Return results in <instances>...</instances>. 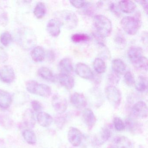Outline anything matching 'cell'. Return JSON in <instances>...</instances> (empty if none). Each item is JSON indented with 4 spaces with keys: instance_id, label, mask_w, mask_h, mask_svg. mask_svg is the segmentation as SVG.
Here are the masks:
<instances>
[{
    "instance_id": "obj_1",
    "label": "cell",
    "mask_w": 148,
    "mask_h": 148,
    "mask_svg": "<svg viewBox=\"0 0 148 148\" xmlns=\"http://www.w3.org/2000/svg\"><path fill=\"white\" fill-rule=\"evenodd\" d=\"M17 36V40L19 44L25 50L33 49L37 44L36 35L30 28H22L18 33Z\"/></svg>"
},
{
    "instance_id": "obj_2",
    "label": "cell",
    "mask_w": 148,
    "mask_h": 148,
    "mask_svg": "<svg viewBox=\"0 0 148 148\" xmlns=\"http://www.w3.org/2000/svg\"><path fill=\"white\" fill-rule=\"evenodd\" d=\"M93 25L97 34L103 38L109 37L112 31L110 20L103 15H97L93 18Z\"/></svg>"
},
{
    "instance_id": "obj_3",
    "label": "cell",
    "mask_w": 148,
    "mask_h": 148,
    "mask_svg": "<svg viewBox=\"0 0 148 148\" xmlns=\"http://www.w3.org/2000/svg\"><path fill=\"white\" fill-rule=\"evenodd\" d=\"M57 19L61 25L67 30H72L77 27L78 24V18L73 12L70 10H63L58 13Z\"/></svg>"
},
{
    "instance_id": "obj_4",
    "label": "cell",
    "mask_w": 148,
    "mask_h": 148,
    "mask_svg": "<svg viewBox=\"0 0 148 148\" xmlns=\"http://www.w3.org/2000/svg\"><path fill=\"white\" fill-rule=\"evenodd\" d=\"M26 87L30 93L44 97H48L52 93L51 89L50 86L45 84H39L35 80L27 81Z\"/></svg>"
},
{
    "instance_id": "obj_5",
    "label": "cell",
    "mask_w": 148,
    "mask_h": 148,
    "mask_svg": "<svg viewBox=\"0 0 148 148\" xmlns=\"http://www.w3.org/2000/svg\"><path fill=\"white\" fill-rule=\"evenodd\" d=\"M121 26L127 34L134 35L141 26V22L138 18L132 16L124 17L121 21Z\"/></svg>"
},
{
    "instance_id": "obj_6",
    "label": "cell",
    "mask_w": 148,
    "mask_h": 148,
    "mask_svg": "<svg viewBox=\"0 0 148 148\" xmlns=\"http://www.w3.org/2000/svg\"><path fill=\"white\" fill-rule=\"evenodd\" d=\"M105 93L107 99L114 108H118L122 100L120 90L114 86L110 85L106 87Z\"/></svg>"
},
{
    "instance_id": "obj_7",
    "label": "cell",
    "mask_w": 148,
    "mask_h": 148,
    "mask_svg": "<svg viewBox=\"0 0 148 148\" xmlns=\"http://www.w3.org/2000/svg\"><path fill=\"white\" fill-rule=\"evenodd\" d=\"M132 112L133 116L136 118H146L148 116L147 105L143 101H138L133 106Z\"/></svg>"
},
{
    "instance_id": "obj_8",
    "label": "cell",
    "mask_w": 148,
    "mask_h": 148,
    "mask_svg": "<svg viewBox=\"0 0 148 148\" xmlns=\"http://www.w3.org/2000/svg\"><path fill=\"white\" fill-rule=\"evenodd\" d=\"M15 79V72L12 66H4L0 69V79L2 82L6 84H11L14 81Z\"/></svg>"
},
{
    "instance_id": "obj_9",
    "label": "cell",
    "mask_w": 148,
    "mask_h": 148,
    "mask_svg": "<svg viewBox=\"0 0 148 148\" xmlns=\"http://www.w3.org/2000/svg\"><path fill=\"white\" fill-rule=\"evenodd\" d=\"M52 105L54 110L59 114H62L66 111L68 106L67 101L64 98L55 95L52 99Z\"/></svg>"
},
{
    "instance_id": "obj_10",
    "label": "cell",
    "mask_w": 148,
    "mask_h": 148,
    "mask_svg": "<svg viewBox=\"0 0 148 148\" xmlns=\"http://www.w3.org/2000/svg\"><path fill=\"white\" fill-rule=\"evenodd\" d=\"M68 141L74 147L79 146L82 143V135L81 132L75 127H71L67 135Z\"/></svg>"
},
{
    "instance_id": "obj_11",
    "label": "cell",
    "mask_w": 148,
    "mask_h": 148,
    "mask_svg": "<svg viewBox=\"0 0 148 148\" xmlns=\"http://www.w3.org/2000/svg\"><path fill=\"white\" fill-rule=\"evenodd\" d=\"M70 101L72 105L79 110L84 109L87 105L85 97L84 94L79 92H74L71 94Z\"/></svg>"
},
{
    "instance_id": "obj_12",
    "label": "cell",
    "mask_w": 148,
    "mask_h": 148,
    "mask_svg": "<svg viewBox=\"0 0 148 148\" xmlns=\"http://www.w3.org/2000/svg\"><path fill=\"white\" fill-rule=\"evenodd\" d=\"M128 58L130 61L134 64L138 65L143 56V51L142 48L138 47L132 46L130 47L127 52Z\"/></svg>"
},
{
    "instance_id": "obj_13",
    "label": "cell",
    "mask_w": 148,
    "mask_h": 148,
    "mask_svg": "<svg viewBox=\"0 0 148 148\" xmlns=\"http://www.w3.org/2000/svg\"><path fill=\"white\" fill-rule=\"evenodd\" d=\"M77 74L82 78L91 79L93 77V73L90 67L84 63H79L76 66Z\"/></svg>"
},
{
    "instance_id": "obj_14",
    "label": "cell",
    "mask_w": 148,
    "mask_h": 148,
    "mask_svg": "<svg viewBox=\"0 0 148 148\" xmlns=\"http://www.w3.org/2000/svg\"><path fill=\"white\" fill-rule=\"evenodd\" d=\"M61 24L56 18L51 19L48 21L47 25V30L50 35L57 38L61 32Z\"/></svg>"
},
{
    "instance_id": "obj_15",
    "label": "cell",
    "mask_w": 148,
    "mask_h": 148,
    "mask_svg": "<svg viewBox=\"0 0 148 148\" xmlns=\"http://www.w3.org/2000/svg\"><path fill=\"white\" fill-rule=\"evenodd\" d=\"M82 119L84 123L89 130H91L96 123V116L93 111L90 109H85L82 115Z\"/></svg>"
},
{
    "instance_id": "obj_16",
    "label": "cell",
    "mask_w": 148,
    "mask_h": 148,
    "mask_svg": "<svg viewBox=\"0 0 148 148\" xmlns=\"http://www.w3.org/2000/svg\"><path fill=\"white\" fill-rule=\"evenodd\" d=\"M111 132L108 128H104L99 132L94 138V143L97 145H102L110 137Z\"/></svg>"
},
{
    "instance_id": "obj_17",
    "label": "cell",
    "mask_w": 148,
    "mask_h": 148,
    "mask_svg": "<svg viewBox=\"0 0 148 148\" xmlns=\"http://www.w3.org/2000/svg\"><path fill=\"white\" fill-rule=\"evenodd\" d=\"M58 79L60 84L68 90H71L74 87V79L70 74L60 73L58 76Z\"/></svg>"
},
{
    "instance_id": "obj_18",
    "label": "cell",
    "mask_w": 148,
    "mask_h": 148,
    "mask_svg": "<svg viewBox=\"0 0 148 148\" xmlns=\"http://www.w3.org/2000/svg\"><path fill=\"white\" fill-rule=\"evenodd\" d=\"M13 101L12 96L8 92L0 89V107L7 109L10 107Z\"/></svg>"
},
{
    "instance_id": "obj_19",
    "label": "cell",
    "mask_w": 148,
    "mask_h": 148,
    "mask_svg": "<svg viewBox=\"0 0 148 148\" xmlns=\"http://www.w3.org/2000/svg\"><path fill=\"white\" fill-rule=\"evenodd\" d=\"M38 123L42 127H47L50 126L53 121L52 117L47 112H40L37 116Z\"/></svg>"
},
{
    "instance_id": "obj_20",
    "label": "cell",
    "mask_w": 148,
    "mask_h": 148,
    "mask_svg": "<svg viewBox=\"0 0 148 148\" xmlns=\"http://www.w3.org/2000/svg\"><path fill=\"white\" fill-rule=\"evenodd\" d=\"M31 56L33 60L35 62H42L45 57V49L39 46L35 47L31 51Z\"/></svg>"
},
{
    "instance_id": "obj_21",
    "label": "cell",
    "mask_w": 148,
    "mask_h": 148,
    "mask_svg": "<svg viewBox=\"0 0 148 148\" xmlns=\"http://www.w3.org/2000/svg\"><path fill=\"white\" fill-rule=\"evenodd\" d=\"M119 7L123 12L130 14L135 11L136 5L135 2L131 1H121L119 2Z\"/></svg>"
},
{
    "instance_id": "obj_22",
    "label": "cell",
    "mask_w": 148,
    "mask_h": 148,
    "mask_svg": "<svg viewBox=\"0 0 148 148\" xmlns=\"http://www.w3.org/2000/svg\"><path fill=\"white\" fill-rule=\"evenodd\" d=\"M114 143L116 148H132L131 141L127 137L124 136L115 138Z\"/></svg>"
},
{
    "instance_id": "obj_23",
    "label": "cell",
    "mask_w": 148,
    "mask_h": 148,
    "mask_svg": "<svg viewBox=\"0 0 148 148\" xmlns=\"http://www.w3.org/2000/svg\"><path fill=\"white\" fill-rule=\"evenodd\" d=\"M23 121L26 126L29 129L33 128L35 126L36 120L33 112L31 109H27L23 115Z\"/></svg>"
},
{
    "instance_id": "obj_24",
    "label": "cell",
    "mask_w": 148,
    "mask_h": 148,
    "mask_svg": "<svg viewBox=\"0 0 148 148\" xmlns=\"http://www.w3.org/2000/svg\"><path fill=\"white\" fill-rule=\"evenodd\" d=\"M59 68L61 73L70 74L73 73V66L71 60L68 58H65L60 60L59 63Z\"/></svg>"
},
{
    "instance_id": "obj_25",
    "label": "cell",
    "mask_w": 148,
    "mask_h": 148,
    "mask_svg": "<svg viewBox=\"0 0 148 148\" xmlns=\"http://www.w3.org/2000/svg\"><path fill=\"white\" fill-rule=\"evenodd\" d=\"M38 74L40 77L47 81L55 82V77L49 68L45 66L40 67L38 71Z\"/></svg>"
},
{
    "instance_id": "obj_26",
    "label": "cell",
    "mask_w": 148,
    "mask_h": 148,
    "mask_svg": "<svg viewBox=\"0 0 148 148\" xmlns=\"http://www.w3.org/2000/svg\"><path fill=\"white\" fill-rule=\"evenodd\" d=\"M112 68L113 72L119 74H122L126 70L125 63L120 59L113 60L112 62Z\"/></svg>"
},
{
    "instance_id": "obj_27",
    "label": "cell",
    "mask_w": 148,
    "mask_h": 148,
    "mask_svg": "<svg viewBox=\"0 0 148 148\" xmlns=\"http://www.w3.org/2000/svg\"><path fill=\"white\" fill-rule=\"evenodd\" d=\"M125 127L131 132L134 133L141 132L142 130L141 125L137 121L131 118H128L125 121Z\"/></svg>"
},
{
    "instance_id": "obj_28",
    "label": "cell",
    "mask_w": 148,
    "mask_h": 148,
    "mask_svg": "<svg viewBox=\"0 0 148 148\" xmlns=\"http://www.w3.org/2000/svg\"><path fill=\"white\" fill-rule=\"evenodd\" d=\"M46 7L45 3L40 2L37 3L34 10V14L38 19L44 18L46 13Z\"/></svg>"
},
{
    "instance_id": "obj_29",
    "label": "cell",
    "mask_w": 148,
    "mask_h": 148,
    "mask_svg": "<svg viewBox=\"0 0 148 148\" xmlns=\"http://www.w3.org/2000/svg\"><path fill=\"white\" fill-rule=\"evenodd\" d=\"M23 137L26 142L30 145H34L37 142V137L34 132L31 130H26L23 131Z\"/></svg>"
},
{
    "instance_id": "obj_30",
    "label": "cell",
    "mask_w": 148,
    "mask_h": 148,
    "mask_svg": "<svg viewBox=\"0 0 148 148\" xmlns=\"http://www.w3.org/2000/svg\"><path fill=\"white\" fill-rule=\"evenodd\" d=\"M93 67L98 73H103L106 71V66L105 62L102 59L97 58L93 62Z\"/></svg>"
},
{
    "instance_id": "obj_31",
    "label": "cell",
    "mask_w": 148,
    "mask_h": 148,
    "mask_svg": "<svg viewBox=\"0 0 148 148\" xmlns=\"http://www.w3.org/2000/svg\"><path fill=\"white\" fill-rule=\"evenodd\" d=\"M148 88V80L147 78L140 76L138 78V81L136 84V89L138 91L145 92Z\"/></svg>"
},
{
    "instance_id": "obj_32",
    "label": "cell",
    "mask_w": 148,
    "mask_h": 148,
    "mask_svg": "<svg viewBox=\"0 0 148 148\" xmlns=\"http://www.w3.org/2000/svg\"><path fill=\"white\" fill-rule=\"evenodd\" d=\"M12 34L7 31L2 33L0 36L1 42L4 46L7 47L9 46L12 43Z\"/></svg>"
},
{
    "instance_id": "obj_33",
    "label": "cell",
    "mask_w": 148,
    "mask_h": 148,
    "mask_svg": "<svg viewBox=\"0 0 148 148\" xmlns=\"http://www.w3.org/2000/svg\"><path fill=\"white\" fill-rule=\"evenodd\" d=\"M90 37L85 34H73L71 37L73 42L76 43L86 42L90 40Z\"/></svg>"
},
{
    "instance_id": "obj_34",
    "label": "cell",
    "mask_w": 148,
    "mask_h": 148,
    "mask_svg": "<svg viewBox=\"0 0 148 148\" xmlns=\"http://www.w3.org/2000/svg\"><path fill=\"white\" fill-rule=\"evenodd\" d=\"M13 123L12 119L7 116L0 115V125L6 129L11 128Z\"/></svg>"
},
{
    "instance_id": "obj_35",
    "label": "cell",
    "mask_w": 148,
    "mask_h": 148,
    "mask_svg": "<svg viewBox=\"0 0 148 148\" xmlns=\"http://www.w3.org/2000/svg\"><path fill=\"white\" fill-rule=\"evenodd\" d=\"M113 125L118 131H122L125 129V124L123 121L118 117H115L113 119Z\"/></svg>"
},
{
    "instance_id": "obj_36",
    "label": "cell",
    "mask_w": 148,
    "mask_h": 148,
    "mask_svg": "<svg viewBox=\"0 0 148 148\" xmlns=\"http://www.w3.org/2000/svg\"><path fill=\"white\" fill-rule=\"evenodd\" d=\"M124 80L125 83L129 86H132L135 84L134 76L130 71H127L124 75Z\"/></svg>"
},
{
    "instance_id": "obj_37",
    "label": "cell",
    "mask_w": 148,
    "mask_h": 148,
    "mask_svg": "<svg viewBox=\"0 0 148 148\" xmlns=\"http://www.w3.org/2000/svg\"><path fill=\"white\" fill-rule=\"evenodd\" d=\"M120 79L119 75L112 72V73L109 76V80L110 83L113 84H117Z\"/></svg>"
},
{
    "instance_id": "obj_38",
    "label": "cell",
    "mask_w": 148,
    "mask_h": 148,
    "mask_svg": "<svg viewBox=\"0 0 148 148\" xmlns=\"http://www.w3.org/2000/svg\"><path fill=\"white\" fill-rule=\"evenodd\" d=\"M31 104L34 111L38 112H41V111L42 110L43 107H42V105L37 100H33L32 101Z\"/></svg>"
},
{
    "instance_id": "obj_39",
    "label": "cell",
    "mask_w": 148,
    "mask_h": 148,
    "mask_svg": "<svg viewBox=\"0 0 148 148\" xmlns=\"http://www.w3.org/2000/svg\"><path fill=\"white\" fill-rule=\"evenodd\" d=\"M138 65L139 68L144 71H147L148 70V60L145 57H143Z\"/></svg>"
},
{
    "instance_id": "obj_40",
    "label": "cell",
    "mask_w": 148,
    "mask_h": 148,
    "mask_svg": "<svg viewBox=\"0 0 148 148\" xmlns=\"http://www.w3.org/2000/svg\"><path fill=\"white\" fill-rule=\"evenodd\" d=\"M71 4L77 8H81L85 6L86 2L84 1H71Z\"/></svg>"
},
{
    "instance_id": "obj_41",
    "label": "cell",
    "mask_w": 148,
    "mask_h": 148,
    "mask_svg": "<svg viewBox=\"0 0 148 148\" xmlns=\"http://www.w3.org/2000/svg\"><path fill=\"white\" fill-rule=\"evenodd\" d=\"M115 38V41L119 45L123 46L125 45V39L122 35H118Z\"/></svg>"
},
{
    "instance_id": "obj_42",
    "label": "cell",
    "mask_w": 148,
    "mask_h": 148,
    "mask_svg": "<svg viewBox=\"0 0 148 148\" xmlns=\"http://www.w3.org/2000/svg\"><path fill=\"white\" fill-rule=\"evenodd\" d=\"M137 2H138L142 5L144 10L145 11L146 14H148V1H137Z\"/></svg>"
},
{
    "instance_id": "obj_43",
    "label": "cell",
    "mask_w": 148,
    "mask_h": 148,
    "mask_svg": "<svg viewBox=\"0 0 148 148\" xmlns=\"http://www.w3.org/2000/svg\"><path fill=\"white\" fill-rule=\"evenodd\" d=\"M49 58L50 60H54V53H53L52 51L50 52L49 53Z\"/></svg>"
},
{
    "instance_id": "obj_44",
    "label": "cell",
    "mask_w": 148,
    "mask_h": 148,
    "mask_svg": "<svg viewBox=\"0 0 148 148\" xmlns=\"http://www.w3.org/2000/svg\"><path fill=\"white\" fill-rule=\"evenodd\" d=\"M108 148H116L115 147H113V146H110V147H108Z\"/></svg>"
}]
</instances>
